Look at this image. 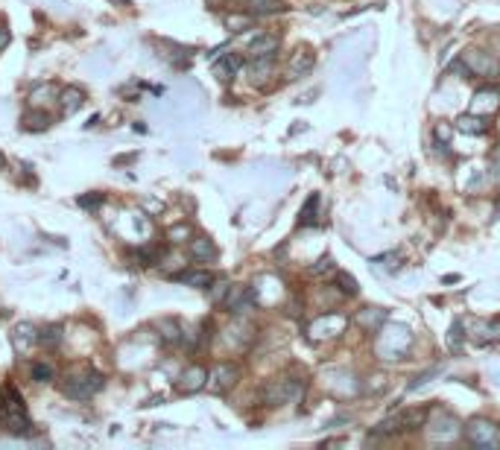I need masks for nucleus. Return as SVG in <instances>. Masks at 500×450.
<instances>
[{"mask_svg":"<svg viewBox=\"0 0 500 450\" xmlns=\"http://www.w3.org/2000/svg\"><path fill=\"white\" fill-rule=\"evenodd\" d=\"M497 213H500V205H497Z\"/></svg>","mask_w":500,"mask_h":450,"instance_id":"ea45409f","label":"nucleus"},{"mask_svg":"<svg viewBox=\"0 0 500 450\" xmlns=\"http://www.w3.org/2000/svg\"><path fill=\"white\" fill-rule=\"evenodd\" d=\"M85 99H88L85 88L68 85V88H62V91H59V108H62L64 118H74V114H76L82 106H85Z\"/></svg>","mask_w":500,"mask_h":450,"instance_id":"6e6552de","label":"nucleus"},{"mask_svg":"<svg viewBox=\"0 0 500 450\" xmlns=\"http://www.w3.org/2000/svg\"><path fill=\"white\" fill-rule=\"evenodd\" d=\"M205 386H208V372L202 369V365H188V369L179 374V383H176V389L181 395H193Z\"/></svg>","mask_w":500,"mask_h":450,"instance_id":"423d86ee","label":"nucleus"},{"mask_svg":"<svg viewBox=\"0 0 500 450\" xmlns=\"http://www.w3.org/2000/svg\"><path fill=\"white\" fill-rule=\"evenodd\" d=\"M313 64H316V56L310 53L307 47H298L296 53L290 56V68H287V73H290V79H298V76L310 73V71H313Z\"/></svg>","mask_w":500,"mask_h":450,"instance_id":"1a4fd4ad","label":"nucleus"},{"mask_svg":"<svg viewBox=\"0 0 500 450\" xmlns=\"http://www.w3.org/2000/svg\"><path fill=\"white\" fill-rule=\"evenodd\" d=\"M99 202H103V196H99V193H94V196H79V205L82 208H99Z\"/></svg>","mask_w":500,"mask_h":450,"instance_id":"2f4dec72","label":"nucleus"},{"mask_svg":"<svg viewBox=\"0 0 500 450\" xmlns=\"http://www.w3.org/2000/svg\"><path fill=\"white\" fill-rule=\"evenodd\" d=\"M302 392H305V383L302 380L278 377V380H272L270 386L263 389V401L270 404V407H281V404H290V401H296V398H302Z\"/></svg>","mask_w":500,"mask_h":450,"instance_id":"7ed1b4c3","label":"nucleus"},{"mask_svg":"<svg viewBox=\"0 0 500 450\" xmlns=\"http://www.w3.org/2000/svg\"><path fill=\"white\" fill-rule=\"evenodd\" d=\"M398 419H401V427H404V430H415V427L424 424L427 412H424V409H410V412H404V415H398Z\"/></svg>","mask_w":500,"mask_h":450,"instance_id":"b1692460","label":"nucleus"},{"mask_svg":"<svg viewBox=\"0 0 500 450\" xmlns=\"http://www.w3.org/2000/svg\"><path fill=\"white\" fill-rule=\"evenodd\" d=\"M278 53V38L275 36H258L249 44V59H275Z\"/></svg>","mask_w":500,"mask_h":450,"instance_id":"9b49d317","label":"nucleus"},{"mask_svg":"<svg viewBox=\"0 0 500 450\" xmlns=\"http://www.w3.org/2000/svg\"><path fill=\"white\" fill-rule=\"evenodd\" d=\"M331 269H333V260H331V258L325 255V258H319V263H316V266H313L310 272H313L316 278H319V275H325V272H331Z\"/></svg>","mask_w":500,"mask_h":450,"instance_id":"7c9ffc66","label":"nucleus"},{"mask_svg":"<svg viewBox=\"0 0 500 450\" xmlns=\"http://www.w3.org/2000/svg\"><path fill=\"white\" fill-rule=\"evenodd\" d=\"M9 41H12V32H9L4 24H0V50H6V47H9Z\"/></svg>","mask_w":500,"mask_h":450,"instance_id":"f704fd0d","label":"nucleus"},{"mask_svg":"<svg viewBox=\"0 0 500 450\" xmlns=\"http://www.w3.org/2000/svg\"><path fill=\"white\" fill-rule=\"evenodd\" d=\"M27 99H29V108H44L47 103H53V99L59 103V94H56V85H53V82H44V85H36V88H32Z\"/></svg>","mask_w":500,"mask_h":450,"instance_id":"f8f14e48","label":"nucleus"},{"mask_svg":"<svg viewBox=\"0 0 500 450\" xmlns=\"http://www.w3.org/2000/svg\"><path fill=\"white\" fill-rule=\"evenodd\" d=\"M228 287H231V284H225V281H220V284H211V287H208V290H211V298H214L216 304H223V302H225Z\"/></svg>","mask_w":500,"mask_h":450,"instance_id":"c756f323","label":"nucleus"},{"mask_svg":"<svg viewBox=\"0 0 500 450\" xmlns=\"http://www.w3.org/2000/svg\"><path fill=\"white\" fill-rule=\"evenodd\" d=\"M383 319H387V313L369 310L366 316H360V325H363V328H369V330H375V325H383Z\"/></svg>","mask_w":500,"mask_h":450,"instance_id":"cd10ccee","label":"nucleus"},{"mask_svg":"<svg viewBox=\"0 0 500 450\" xmlns=\"http://www.w3.org/2000/svg\"><path fill=\"white\" fill-rule=\"evenodd\" d=\"M176 281H181V284H188V287H196V290H208L214 284V275L208 269H188V272H179Z\"/></svg>","mask_w":500,"mask_h":450,"instance_id":"ddd939ff","label":"nucleus"},{"mask_svg":"<svg viewBox=\"0 0 500 450\" xmlns=\"http://www.w3.org/2000/svg\"><path fill=\"white\" fill-rule=\"evenodd\" d=\"M240 64H243V62H240L237 53H225V56H220V62L214 64V73L220 76V79H231V76L240 71Z\"/></svg>","mask_w":500,"mask_h":450,"instance_id":"6ab92c4d","label":"nucleus"},{"mask_svg":"<svg viewBox=\"0 0 500 450\" xmlns=\"http://www.w3.org/2000/svg\"><path fill=\"white\" fill-rule=\"evenodd\" d=\"M459 339H462V325L454 322V328H451V339H447V342H451V348H457V351H459Z\"/></svg>","mask_w":500,"mask_h":450,"instance_id":"473e14b6","label":"nucleus"},{"mask_svg":"<svg viewBox=\"0 0 500 450\" xmlns=\"http://www.w3.org/2000/svg\"><path fill=\"white\" fill-rule=\"evenodd\" d=\"M0 424H4L15 436H29L32 433V421L27 415L24 398L15 392V386H6L4 395H0Z\"/></svg>","mask_w":500,"mask_h":450,"instance_id":"f257e3e1","label":"nucleus"},{"mask_svg":"<svg viewBox=\"0 0 500 450\" xmlns=\"http://www.w3.org/2000/svg\"><path fill=\"white\" fill-rule=\"evenodd\" d=\"M316 208H319V196H307V202H305V208H302V213H298V225H310V223H316Z\"/></svg>","mask_w":500,"mask_h":450,"instance_id":"4be33fe9","label":"nucleus"},{"mask_svg":"<svg viewBox=\"0 0 500 450\" xmlns=\"http://www.w3.org/2000/svg\"><path fill=\"white\" fill-rule=\"evenodd\" d=\"M4 164H6V158H4V155H0V170H4Z\"/></svg>","mask_w":500,"mask_h":450,"instance_id":"58836bf2","label":"nucleus"},{"mask_svg":"<svg viewBox=\"0 0 500 450\" xmlns=\"http://www.w3.org/2000/svg\"><path fill=\"white\" fill-rule=\"evenodd\" d=\"M468 439L480 447H497L500 444V427L492 421H471L468 424Z\"/></svg>","mask_w":500,"mask_h":450,"instance_id":"0eeeda50","label":"nucleus"},{"mask_svg":"<svg viewBox=\"0 0 500 450\" xmlns=\"http://www.w3.org/2000/svg\"><path fill=\"white\" fill-rule=\"evenodd\" d=\"M237 377H240V369H237V365L220 363V365H214V372L208 374V389H211L214 395H225V392L237 383Z\"/></svg>","mask_w":500,"mask_h":450,"instance_id":"20e7f679","label":"nucleus"},{"mask_svg":"<svg viewBox=\"0 0 500 450\" xmlns=\"http://www.w3.org/2000/svg\"><path fill=\"white\" fill-rule=\"evenodd\" d=\"M240 6L252 15H272V12L287 9L284 0H240Z\"/></svg>","mask_w":500,"mask_h":450,"instance_id":"2eb2a0df","label":"nucleus"},{"mask_svg":"<svg viewBox=\"0 0 500 450\" xmlns=\"http://www.w3.org/2000/svg\"><path fill=\"white\" fill-rule=\"evenodd\" d=\"M190 237V225H185V223H179V225H173L170 231H167V240L170 243H185Z\"/></svg>","mask_w":500,"mask_h":450,"instance_id":"bb28decb","label":"nucleus"},{"mask_svg":"<svg viewBox=\"0 0 500 450\" xmlns=\"http://www.w3.org/2000/svg\"><path fill=\"white\" fill-rule=\"evenodd\" d=\"M103 386H106V377L88 369L82 374L68 377V383H64V398H71V401H88V398H94Z\"/></svg>","mask_w":500,"mask_h":450,"instance_id":"f03ea898","label":"nucleus"},{"mask_svg":"<svg viewBox=\"0 0 500 450\" xmlns=\"http://www.w3.org/2000/svg\"><path fill=\"white\" fill-rule=\"evenodd\" d=\"M272 71V59H252V82L255 85H261V82L270 76Z\"/></svg>","mask_w":500,"mask_h":450,"instance_id":"5701e85b","label":"nucleus"},{"mask_svg":"<svg viewBox=\"0 0 500 450\" xmlns=\"http://www.w3.org/2000/svg\"><path fill=\"white\" fill-rule=\"evenodd\" d=\"M492 158H494V161H497V164H500V146H497V149H494V155H492Z\"/></svg>","mask_w":500,"mask_h":450,"instance_id":"4c0bfd02","label":"nucleus"},{"mask_svg":"<svg viewBox=\"0 0 500 450\" xmlns=\"http://www.w3.org/2000/svg\"><path fill=\"white\" fill-rule=\"evenodd\" d=\"M29 380H32V383H53V380H56V365L50 363V360L29 363Z\"/></svg>","mask_w":500,"mask_h":450,"instance_id":"dca6fc26","label":"nucleus"},{"mask_svg":"<svg viewBox=\"0 0 500 450\" xmlns=\"http://www.w3.org/2000/svg\"><path fill=\"white\" fill-rule=\"evenodd\" d=\"M395 260H401V252H392V255H387V258H377V263H387V269H398Z\"/></svg>","mask_w":500,"mask_h":450,"instance_id":"72a5a7b5","label":"nucleus"},{"mask_svg":"<svg viewBox=\"0 0 500 450\" xmlns=\"http://www.w3.org/2000/svg\"><path fill=\"white\" fill-rule=\"evenodd\" d=\"M439 372H442V365H433V369H430V372H422L419 377H415V380L410 383V386H407V389H410V392H415V389H422V386H424V383H427V380H433V377H436Z\"/></svg>","mask_w":500,"mask_h":450,"instance_id":"c85d7f7f","label":"nucleus"},{"mask_svg":"<svg viewBox=\"0 0 500 450\" xmlns=\"http://www.w3.org/2000/svg\"><path fill=\"white\" fill-rule=\"evenodd\" d=\"M190 258L199 260V263H208L216 258V246L208 240V237H190Z\"/></svg>","mask_w":500,"mask_h":450,"instance_id":"4468645a","label":"nucleus"},{"mask_svg":"<svg viewBox=\"0 0 500 450\" xmlns=\"http://www.w3.org/2000/svg\"><path fill=\"white\" fill-rule=\"evenodd\" d=\"M158 337H161L164 345H176V342L185 339V330H181V325L176 319H161L158 322Z\"/></svg>","mask_w":500,"mask_h":450,"instance_id":"f3484780","label":"nucleus"},{"mask_svg":"<svg viewBox=\"0 0 500 450\" xmlns=\"http://www.w3.org/2000/svg\"><path fill=\"white\" fill-rule=\"evenodd\" d=\"M436 138H439V141H447V138H451V129L439 123V126H436Z\"/></svg>","mask_w":500,"mask_h":450,"instance_id":"c9c22d12","label":"nucleus"},{"mask_svg":"<svg viewBox=\"0 0 500 450\" xmlns=\"http://www.w3.org/2000/svg\"><path fill=\"white\" fill-rule=\"evenodd\" d=\"M64 339V328L62 325H47L39 330V345H44L47 351H53V348H59Z\"/></svg>","mask_w":500,"mask_h":450,"instance_id":"aec40b11","label":"nucleus"},{"mask_svg":"<svg viewBox=\"0 0 500 450\" xmlns=\"http://www.w3.org/2000/svg\"><path fill=\"white\" fill-rule=\"evenodd\" d=\"M457 129L465 132V135H482V132H486V120L474 118V114H462V118L457 120Z\"/></svg>","mask_w":500,"mask_h":450,"instance_id":"412c9836","label":"nucleus"},{"mask_svg":"<svg viewBox=\"0 0 500 450\" xmlns=\"http://www.w3.org/2000/svg\"><path fill=\"white\" fill-rule=\"evenodd\" d=\"M21 129L24 132H44V129H50V118L44 114V108H29L21 118Z\"/></svg>","mask_w":500,"mask_h":450,"instance_id":"a211bd4d","label":"nucleus"},{"mask_svg":"<svg viewBox=\"0 0 500 450\" xmlns=\"http://www.w3.org/2000/svg\"><path fill=\"white\" fill-rule=\"evenodd\" d=\"M12 345H15V351L18 354H27L32 345H39V330L32 328L29 322H21L12 333Z\"/></svg>","mask_w":500,"mask_h":450,"instance_id":"9d476101","label":"nucleus"},{"mask_svg":"<svg viewBox=\"0 0 500 450\" xmlns=\"http://www.w3.org/2000/svg\"><path fill=\"white\" fill-rule=\"evenodd\" d=\"M462 62H465V68H468L471 76H474V73H477V76H494V73L500 71L497 59H492L489 53H482V50H465Z\"/></svg>","mask_w":500,"mask_h":450,"instance_id":"39448f33","label":"nucleus"},{"mask_svg":"<svg viewBox=\"0 0 500 450\" xmlns=\"http://www.w3.org/2000/svg\"><path fill=\"white\" fill-rule=\"evenodd\" d=\"M249 24H252V18H249V15H225V27H228L231 32H243Z\"/></svg>","mask_w":500,"mask_h":450,"instance_id":"a878e982","label":"nucleus"},{"mask_svg":"<svg viewBox=\"0 0 500 450\" xmlns=\"http://www.w3.org/2000/svg\"><path fill=\"white\" fill-rule=\"evenodd\" d=\"M333 281H337L340 290H342L345 295H357V281L348 275V272H333Z\"/></svg>","mask_w":500,"mask_h":450,"instance_id":"393cba45","label":"nucleus"},{"mask_svg":"<svg viewBox=\"0 0 500 450\" xmlns=\"http://www.w3.org/2000/svg\"><path fill=\"white\" fill-rule=\"evenodd\" d=\"M492 178L500 181V164H497V161H494V167H492Z\"/></svg>","mask_w":500,"mask_h":450,"instance_id":"e433bc0d","label":"nucleus"}]
</instances>
